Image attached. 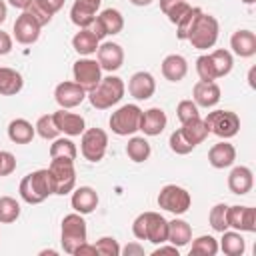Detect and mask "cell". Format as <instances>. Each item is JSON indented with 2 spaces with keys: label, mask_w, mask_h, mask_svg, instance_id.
<instances>
[{
  "label": "cell",
  "mask_w": 256,
  "mask_h": 256,
  "mask_svg": "<svg viewBox=\"0 0 256 256\" xmlns=\"http://www.w3.org/2000/svg\"><path fill=\"white\" fill-rule=\"evenodd\" d=\"M192 240V228L186 220L174 218L172 222H168V242L174 246H186Z\"/></svg>",
  "instance_id": "83f0119b"
},
{
  "label": "cell",
  "mask_w": 256,
  "mask_h": 256,
  "mask_svg": "<svg viewBox=\"0 0 256 256\" xmlns=\"http://www.w3.org/2000/svg\"><path fill=\"white\" fill-rule=\"evenodd\" d=\"M204 124L208 128V132H212V134H216L218 138H224V140L236 136L238 130H240V118L232 110L208 112V116L204 118Z\"/></svg>",
  "instance_id": "5b68a950"
},
{
  "label": "cell",
  "mask_w": 256,
  "mask_h": 256,
  "mask_svg": "<svg viewBox=\"0 0 256 256\" xmlns=\"http://www.w3.org/2000/svg\"><path fill=\"white\" fill-rule=\"evenodd\" d=\"M140 118L142 110L136 104H124L110 116V128L118 136H128L140 130Z\"/></svg>",
  "instance_id": "52a82bcc"
},
{
  "label": "cell",
  "mask_w": 256,
  "mask_h": 256,
  "mask_svg": "<svg viewBox=\"0 0 256 256\" xmlns=\"http://www.w3.org/2000/svg\"><path fill=\"white\" fill-rule=\"evenodd\" d=\"M48 170H50V174L56 182V194L64 196V194L74 190V184H76L74 160H70V158H52Z\"/></svg>",
  "instance_id": "30bf717a"
},
{
  "label": "cell",
  "mask_w": 256,
  "mask_h": 256,
  "mask_svg": "<svg viewBox=\"0 0 256 256\" xmlns=\"http://www.w3.org/2000/svg\"><path fill=\"white\" fill-rule=\"evenodd\" d=\"M226 220L238 232H256V210L252 206H228Z\"/></svg>",
  "instance_id": "4fadbf2b"
},
{
  "label": "cell",
  "mask_w": 256,
  "mask_h": 256,
  "mask_svg": "<svg viewBox=\"0 0 256 256\" xmlns=\"http://www.w3.org/2000/svg\"><path fill=\"white\" fill-rule=\"evenodd\" d=\"M52 116H54V122H56L58 130L64 132V134H68V136H80V134L86 130L84 118H82L80 114L68 112L66 108H60V110L54 112Z\"/></svg>",
  "instance_id": "e0dca14e"
},
{
  "label": "cell",
  "mask_w": 256,
  "mask_h": 256,
  "mask_svg": "<svg viewBox=\"0 0 256 256\" xmlns=\"http://www.w3.org/2000/svg\"><path fill=\"white\" fill-rule=\"evenodd\" d=\"M122 28H124V18H122V14H120L118 10H114V8L102 10L100 16H96L94 22L90 24V30L94 32V36H96L98 40H102V38L108 36V34L114 36V34H118Z\"/></svg>",
  "instance_id": "7c38bea8"
},
{
  "label": "cell",
  "mask_w": 256,
  "mask_h": 256,
  "mask_svg": "<svg viewBox=\"0 0 256 256\" xmlns=\"http://www.w3.org/2000/svg\"><path fill=\"white\" fill-rule=\"evenodd\" d=\"M46 14H50V16H54L62 6H64V0H34Z\"/></svg>",
  "instance_id": "7dc6e473"
},
{
  "label": "cell",
  "mask_w": 256,
  "mask_h": 256,
  "mask_svg": "<svg viewBox=\"0 0 256 256\" xmlns=\"http://www.w3.org/2000/svg\"><path fill=\"white\" fill-rule=\"evenodd\" d=\"M210 60H212V66H214V74H216V78H222V76H226L230 70H232V64H234V60H232V54L228 52V50H214L212 54H210Z\"/></svg>",
  "instance_id": "836d02e7"
},
{
  "label": "cell",
  "mask_w": 256,
  "mask_h": 256,
  "mask_svg": "<svg viewBox=\"0 0 256 256\" xmlns=\"http://www.w3.org/2000/svg\"><path fill=\"white\" fill-rule=\"evenodd\" d=\"M220 248L224 254L228 256H242L244 250H246V242L244 238L240 236V232H222V242H220Z\"/></svg>",
  "instance_id": "4dcf8cb0"
},
{
  "label": "cell",
  "mask_w": 256,
  "mask_h": 256,
  "mask_svg": "<svg viewBox=\"0 0 256 256\" xmlns=\"http://www.w3.org/2000/svg\"><path fill=\"white\" fill-rule=\"evenodd\" d=\"M54 98L60 108H74L86 98V90L76 82H60L54 90Z\"/></svg>",
  "instance_id": "9a60e30c"
},
{
  "label": "cell",
  "mask_w": 256,
  "mask_h": 256,
  "mask_svg": "<svg viewBox=\"0 0 256 256\" xmlns=\"http://www.w3.org/2000/svg\"><path fill=\"white\" fill-rule=\"evenodd\" d=\"M160 254H176L178 256V246H160L154 250V256H160Z\"/></svg>",
  "instance_id": "816d5d0a"
},
{
  "label": "cell",
  "mask_w": 256,
  "mask_h": 256,
  "mask_svg": "<svg viewBox=\"0 0 256 256\" xmlns=\"http://www.w3.org/2000/svg\"><path fill=\"white\" fill-rule=\"evenodd\" d=\"M108 148V134L102 128H88L82 132L80 150L82 156L90 162H100Z\"/></svg>",
  "instance_id": "9c48e42d"
},
{
  "label": "cell",
  "mask_w": 256,
  "mask_h": 256,
  "mask_svg": "<svg viewBox=\"0 0 256 256\" xmlns=\"http://www.w3.org/2000/svg\"><path fill=\"white\" fill-rule=\"evenodd\" d=\"M20 196L24 202L28 204H40L44 202L48 196L56 194V182L50 174L48 168H40L36 172L26 174L20 180V188H18Z\"/></svg>",
  "instance_id": "6da1fadb"
},
{
  "label": "cell",
  "mask_w": 256,
  "mask_h": 256,
  "mask_svg": "<svg viewBox=\"0 0 256 256\" xmlns=\"http://www.w3.org/2000/svg\"><path fill=\"white\" fill-rule=\"evenodd\" d=\"M196 72H198L200 80H204V82H214V80H216L210 54H204V56H200V58L196 60Z\"/></svg>",
  "instance_id": "b9f144b4"
},
{
  "label": "cell",
  "mask_w": 256,
  "mask_h": 256,
  "mask_svg": "<svg viewBox=\"0 0 256 256\" xmlns=\"http://www.w3.org/2000/svg\"><path fill=\"white\" fill-rule=\"evenodd\" d=\"M98 252H96V246H90V244H80L78 248H76V252H74V256H96Z\"/></svg>",
  "instance_id": "681fc988"
},
{
  "label": "cell",
  "mask_w": 256,
  "mask_h": 256,
  "mask_svg": "<svg viewBox=\"0 0 256 256\" xmlns=\"http://www.w3.org/2000/svg\"><path fill=\"white\" fill-rule=\"evenodd\" d=\"M24 80L20 76V72H16L14 68H0V94L2 96H14L22 90Z\"/></svg>",
  "instance_id": "4316f807"
},
{
  "label": "cell",
  "mask_w": 256,
  "mask_h": 256,
  "mask_svg": "<svg viewBox=\"0 0 256 256\" xmlns=\"http://www.w3.org/2000/svg\"><path fill=\"white\" fill-rule=\"evenodd\" d=\"M132 232L138 240L162 244L168 240V220L158 212H144L134 220Z\"/></svg>",
  "instance_id": "7a4b0ae2"
},
{
  "label": "cell",
  "mask_w": 256,
  "mask_h": 256,
  "mask_svg": "<svg viewBox=\"0 0 256 256\" xmlns=\"http://www.w3.org/2000/svg\"><path fill=\"white\" fill-rule=\"evenodd\" d=\"M242 2H244V4H254L256 0H242Z\"/></svg>",
  "instance_id": "680465c9"
},
{
  "label": "cell",
  "mask_w": 256,
  "mask_h": 256,
  "mask_svg": "<svg viewBox=\"0 0 256 256\" xmlns=\"http://www.w3.org/2000/svg\"><path fill=\"white\" fill-rule=\"evenodd\" d=\"M94 246H96V252L102 254V256H118L120 254L118 242L114 238H110V236H102Z\"/></svg>",
  "instance_id": "ee69618b"
},
{
  "label": "cell",
  "mask_w": 256,
  "mask_h": 256,
  "mask_svg": "<svg viewBox=\"0 0 256 256\" xmlns=\"http://www.w3.org/2000/svg\"><path fill=\"white\" fill-rule=\"evenodd\" d=\"M100 2H102V0H76V4H80V6L88 8V10H92L94 14H96V10L100 8Z\"/></svg>",
  "instance_id": "f907efd6"
},
{
  "label": "cell",
  "mask_w": 256,
  "mask_h": 256,
  "mask_svg": "<svg viewBox=\"0 0 256 256\" xmlns=\"http://www.w3.org/2000/svg\"><path fill=\"white\" fill-rule=\"evenodd\" d=\"M166 114L162 108H150L146 112H142V118H140V130L146 134V136H158L164 128H166Z\"/></svg>",
  "instance_id": "7402d4cb"
},
{
  "label": "cell",
  "mask_w": 256,
  "mask_h": 256,
  "mask_svg": "<svg viewBox=\"0 0 256 256\" xmlns=\"http://www.w3.org/2000/svg\"><path fill=\"white\" fill-rule=\"evenodd\" d=\"M176 116H178V120L184 124V122H190V120H194V118H200V112H198V106H196V102H192V100H182V102H178V106H176Z\"/></svg>",
  "instance_id": "60d3db41"
},
{
  "label": "cell",
  "mask_w": 256,
  "mask_h": 256,
  "mask_svg": "<svg viewBox=\"0 0 256 256\" xmlns=\"http://www.w3.org/2000/svg\"><path fill=\"white\" fill-rule=\"evenodd\" d=\"M40 28L42 26L38 24V20L24 10L14 22V38L20 44H34L40 36Z\"/></svg>",
  "instance_id": "5bb4252c"
},
{
  "label": "cell",
  "mask_w": 256,
  "mask_h": 256,
  "mask_svg": "<svg viewBox=\"0 0 256 256\" xmlns=\"http://www.w3.org/2000/svg\"><path fill=\"white\" fill-rule=\"evenodd\" d=\"M168 144H170L172 152H176V154H188V152H192V150L196 148V146H192V144L182 136L180 128L170 134V142H168Z\"/></svg>",
  "instance_id": "7bdbcfd3"
},
{
  "label": "cell",
  "mask_w": 256,
  "mask_h": 256,
  "mask_svg": "<svg viewBox=\"0 0 256 256\" xmlns=\"http://www.w3.org/2000/svg\"><path fill=\"white\" fill-rule=\"evenodd\" d=\"M16 168V158L14 154L6 152V150H0V176H8L12 174Z\"/></svg>",
  "instance_id": "f6af8a7d"
},
{
  "label": "cell",
  "mask_w": 256,
  "mask_h": 256,
  "mask_svg": "<svg viewBox=\"0 0 256 256\" xmlns=\"http://www.w3.org/2000/svg\"><path fill=\"white\" fill-rule=\"evenodd\" d=\"M160 10L168 16L172 24H176L190 10V4L188 0H160Z\"/></svg>",
  "instance_id": "d6a6232c"
},
{
  "label": "cell",
  "mask_w": 256,
  "mask_h": 256,
  "mask_svg": "<svg viewBox=\"0 0 256 256\" xmlns=\"http://www.w3.org/2000/svg\"><path fill=\"white\" fill-rule=\"evenodd\" d=\"M96 52H98V64L106 72L118 70L122 66V62H124V50L116 42H104V44L98 46Z\"/></svg>",
  "instance_id": "2e32d148"
},
{
  "label": "cell",
  "mask_w": 256,
  "mask_h": 256,
  "mask_svg": "<svg viewBox=\"0 0 256 256\" xmlns=\"http://www.w3.org/2000/svg\"><path fill=\"white\" fill-rule=\"evenodd\" d=\"M120 252H124L126 256H130V254H138V256H140V254H144V248L138 246V244H128V246H126L124 250H120Z\"/></svg>",
  "instance_id": "f5cc1de1"
},
{
  "label": "cell",
  "mask_w": 256,
  "mask_h": 256,
  "mask_svg": "<svg viewBox=\"0 0 256 256\" xmlns=\"http://www.w3.org/2000/svg\"><path fill=\"white\" fill-rule=\"evenodd\" d=\"M180 132H182V136H184L192 146H198V144L204 142L206 136L210 134L202 118H194V120H190V122H184L182 128H180Z\"/></svg>",
  "instance_id": "f546056e"
},
{
  "label": "cell",
  "mask_w": 256,
  "mask_h": 256,
  "mask_svg": "<svg viewBox=\"0 0 256 256\" xmlns=\"http://www.w3.org/2000/svg\"><path fill=\"white\" fill-rule=\"evenodd\" d=\"M130 2H132L134 6H148L152 0H130Z\"/></svg>",
  "instance_id": "9f6ffc18"
},
{
  "label": "cell",
  "mask_w": 256,
  "mask_h": 256,
  "mask_svg": "<svg viewBox=\"0 0 256 256\" xmlns=\"http://www.w3.org/2000/svg\"><path fill=\"white\" fill-rule=\"evenodd\" d=\"M230 48L240 58H250L256 54V34L252 30H236L230 38Z\"/></svg>",
  "instance_id": "ffe728a7"
},
{
  "label": "cell",
  "mask_w": 256,
  "mask_h": 256,
  "mask_svg": "<svg viewBox=\"0 0 256 256\" xmlns=\"http://www.w3.org/2000/svg\"><path fill=\"white\" fill-rule=\"evenodd\" d=\"M216 252H218V242L212 236H198L190 248V254H202V256H214Z\"/></svg>",
  "instance_id": "f35d334b"
},
{
  "label": "cell",
  "mask_w": 256,
  "mask_h": 256,
  "mask_svg": "<svg viewBox=\"0 0 256 256\" xmlns=\"http://www.w3.org/2000/svg\"><path fill=\"white\" fill-rule=\"evenodd\" d=\"M216 40H218V20L202 12L188 34V42L196 50H206V48H212Z\"/></svg>",
  "instance_id": "277c9868"
},
{
  "label": "cell",
  "mask_w": 256,
  "mask_h": 256,
  "mask_svg": "<svg viewBox=\"0 0 256 256\" xmlns=\"http://www.w3.org/2000/svg\"><path fill=\"white\" fill-rule=\"evenodd\" d=\"M156 90V80L150 72H136L128 82V92L136 100H148Z\"/></svg>",
  "instance_id": "ac0fdd59"
},
{
  "label": "cell",
  "mask_w": 256,
  "mask_h": 256,
  "mask_svg": "<svg viewBox=\"0 0 256 256\" xmlns=\"http://www.w3.org/2000/svg\"><path fill=\"white\" fill-rule=\"evenodd\" d=\"M72 74H74V82L80 84L86 92H90L92 88L98 86V82L102 80V68L96 60L90 58H80L74 62L72 66Z\"/></svg>",
  "instance_id": "8fae6325"
},
{
  "label": "cell",
  "mask_w": 256,
  "mask_h": 256,
  "mask_svg": "<svg viewBox=\"0 0 256 256\" xmlns=\"http://www.w3.org/2000/svg\"><path fill=\"white\" fill-rule=\"evenodd\" d=\"M76 144L68 138H54V144L50 146V158H70L76 160Z\"/></svg>",
  "instance_id": "d590c367"
},
{
  "label": "cell",
  "mask_w": 256,
  "mask_h": 256,
  "mask_svg": "<svg viewBox=\"0 0 256 256\" xmlns=\"http://www.w3.org/2000/svg\"><path fill=\"white\" fill-rule=\"evenodd\" d=\"M126 154H128V158L132 162H144V160H148V156H150V144H148V140L142 138V136L130 138L128 144H126Z\"/></svg>",
  "instance_id": "1f68e13d"
},
{
  "label": "cell",
  "mask_w": 256,
  "mask_h": 256,
  "mask_svg": "<svg viewBox=\"0 0 256 256\" xmlns=\"http://www.w3.org/2000/svg\"><path fill=\"white\" fill-rule=\"evenodd\" d=\"M124 90H126V86H124L122 78H118V76H106V78H102L98 82L96 88H92L88 92V100H90V104L94 108L106 110V108H112L114 104H118L122 100Z\"/></svg>",
  "instance_id": "3957f363"
},
{
  "label": "cell",
  "mask_w": 256,
  "mask_h": 256,
  "mask_svg": "<svg viewBox=\"0 0 256 256\" xmlns=\"http://www.w3.org/2000/svg\"><path fill=\"white\" fill-rule=\"evenodd\" d=\"M98 206V194L94 188L90 186H80L74 194H72V208L78 214H90L94 212V208Z\"/></svg>",
  "instance_id": "cb8c5ba5"
},
{
  "label": "cell",
  "mask_w": 256,
  "mask_h": 256,
  "mask_svg": "<svg viewBox=\"0 0 256 256\" xmlns=\"http://www.w3.org/2000/svg\"><path fill=\"white\" fill-rule=\"evenodd\" d=\"M34 134H36V128L28 120H24V118H16V120H12L8 124V138L14 144H28V142H32Z\"/></svg>",
  "instance_id": "484cf974"
},
{
  "label": "cell",
  "mask_w": 256,
  "mask_h": 256,
  "mask_svg": "<svg viewBox=\"0 0 256 256\" xmlns=\"http://www.w3.org/2000/svg\"><path fill=\"white\" fill-rule=\"evenodd\" d=\"M8 2H10V4L14 6V8H20V10H26V8H28V4H30L32 0H8Z\"/></svg>",
  "instance_id": "db71d44e"
},
{
  "label": "cell",
  "mask_w": 256,
  "mask_h": 256,
  "mask_svg": "<svg viewBox=\"0 0 256 256\" xmlns=\"http://www.w3.org/2000/svg\"><path fill=\"white\" fill-rule=\"evenodd\" d=\"M248 80H250V86H252V88H256V82H254V68L250 70V74H248Z\"/></svg>",
  "instance_id": "6f0895ef"
},
{
  "label": "cell",
  "mask_w": 256,
  "mask_h": 256,
  "mask_svg": "<svg viewBox=\"0 0 256 256\" xmlns=\"http://www.w3.org/2000/svg\"><path fill=\"white\" fill-rule=\"evenodd\" d=\"M86 242V222L82 214H66L62 220V248L68 254H74L80 244Z\"/></svg>",
  "instance_id": "8992f818"
},
{
  "label": "cell",
  "mask_w": 256,
  "mask_h": 256,
  "mask_svg": "<svg viewBox=\"0 0 256 256\" xmlns=\"http://www.w3.org/2000/svg\"><path fill=\"white\" fill-rule=\"evenodd\" d=\"M252 184H254V176H252V170L248 166H236L232 168L230 176H228V188L232 194H248L252 190Z\"/></svg>",
  "instance_id": "44dd1931"
},
{
  "label": "cell",
  "mask_w": 256,
  "mask_h": 256,
  "mask_svg": "<svg viewBox=\"0 0 256 256\" xmlns=\"http://www.w3.org/2000/svg\"><path fill=\"white\" fill-rule=\"evenodd\" d=\"M236 160V148L230 144V142H218L214 144L210 150H208V162L214 166V168H228L232 166Z\"/></svg>",
  "instance_id": "603a6c76"
},
{
  "label": "cell",
  "mask_w": 256,
  "mask_h": 256,
  "mask_svg": "<svg viewBox=\"0 0 256 256\" xmlns=\"http://www.w3.org/2000/svg\"><path fill=\"white\" fill-rule=\"evenodd\" d=\"M98 42H100V40L94 36V32H92L90 28H80V32H76L74 38H72L74 50H76L78 54H82V56L94 54V52L98 50V46H100Z\"/></svg>",
  "instance_id": "f1b7e54d"
},
{
  "label": "cell",
  "mask_w": 256,
  "mask_h": 256,
  "mask_svg": "<svg viewBox=\"0 0 256 256\" xmlns=\"http://www.w3.org/2000/svg\"><path fill=\"white\" fill-rule=\"evenodd\" d=\"M34 128H36V132H38L44 140H54V138H58V134H60V130H58V126H56L52 114H44V116H40Z\"/></svg>",
  "instance_id": "74e56055"
},
{
  "label": "cell",
  "mask_w": 256,
  "mask_h": 256,
  "mask_svg": "<svg viewBox=\"0 0 256 256\" xmlns=\"http://www.w3.org/2000/svg\"><path fill=\"white\" fill-rule=\"evenodd\" d=\"M226 212H228V206L226 204H216L210 214H208V220H210V226L216 230V232H224L228 228V220H226Z\"/></svg>",
  "instance_id": "ab89813d"
},
{
  "label": "cell",
  "mask_w": 256,
  "mask_h": 256,
  "mask_svg": "<svg viewBox=\"0 0 256 256\" xmlns=\"http://www.w3.org/2000/svg\"><path fill=\"white\" fill-rule=\"evenodd\" d=\"M188 72V62L180 54H170L162 60V74L170 82H180Z\"/></svg>",
  "instance_id": "d4e9b609"
},
{
  "label": "cell",
  "mask_w": 256,
  "mask_h": 256,
  "mask_svg": "<svg viewBox=\"0 0 256 256\" xmlns=\"http://www.w3.org/2000/svg\"><path fill=\"white\" fill-rule=\"evenodd\" d=\"M194 102L196 106H202V108H212L220 102V86L216 82H204V80H198L194 84Z\"/></svg>",
  "instance_id": "d6986e66"
},
{
  "label": "cell",
  "mask_w": 256,
  "mask_h": 256,
  "mask_svg": "<svg viewBox=\"0 0 256 256\" xmlns=\"http://www.w3.org/2000/svg\"><path fill=\"white\" fill-rule=\"evenodd\" d=\"M202 14V8H192L190 6V10L176 22V38L178 40H188V34H190V30H192V26H194V22L198 20V16Z\"/></svg>",
  "instance_id": "e575fe53"
},
{
  "label": "cell",
  "mask_w": 256,
  "mask_h": 256,
  "mask_svg": "<svg viewBox=\"0 0 256 256\" xmlns=\"http://www.w3.org/2000/svg\"><path fill=\"white\" fill-rule=\"evenodd\" d=\"M6 16H8V12H6V4L0 0V24L6 20Z\"/></svg>",
  "instance_id": "11a10c76"
},
{
  "label": "cell",
  "mask_w": 256,
  "mask_h": 256,
  "mask_svg": "<svg viewBox=\"0 0 256 256\" xmlns=\"http://www.w3.org/2000/svg\"><path fill=\"white\" fill-rule=\"evenodd\" d=\"M20 216V204L12 196L0 198V224H10Z\"/></svg>",
  "instance_id": "8d00e7d4"
},
{
  "label": "cell",
  "mask_w": 256,
  "mask_h": 256,
  "mask_svg": "<svg viewBox=\"0 0 256 256\" xmlns=\"http://www.w3.org/2000/svg\"><path fill=\"white\" fill-rule=\"evenodd\" d=\"M192 204V198H190V192L184 190L182 186H176V184H168L160 190L158 194V206L166 212H172V214H184L188 212Z\"/></svg>",
  "instance_id": "ba28073f"
},
{
  "label": "cell",
  "mask_w": 256,
  "mask_h": 256,
  "mask_svg": "<svg viewBox=\"0 0 256 256\" xmlns=\"http://www.w3.org/2000/svg\"><path fill=\"white\" fill-rule=\"evenodd\" d=\"M26 12H28L30 16H34V18L38 20V24H40V26H46V24H48V22L52 20V16H50V14H46V12H44V10H42V8H40V6H38V4L34 2V0H32L30 4H28Z\"/></svg>",
  "instance_id": "bcb514c9"
},
{
  "label": "cell",
  "mask_w": 256,
  "mask_h": 256,
  "mask_svg": "<svg viewBox=\"0 0 256 256\" xmlns=\"http://www.w3.org/2000/svg\"><path fill=\"white\" fill-rule=\"evenodd\" d=\"M10 50H12V38H10V34H8V32L0 30V56L8 54Z\"/></svg>",
  "instance_id": "c3c4849f"
}]
</instances>
